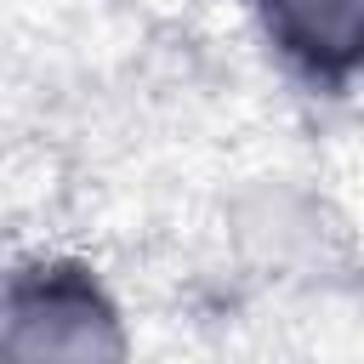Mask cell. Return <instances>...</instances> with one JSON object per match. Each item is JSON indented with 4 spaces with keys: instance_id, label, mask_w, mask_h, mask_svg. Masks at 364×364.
Returning a JSON list of instances; mask_svg holds the SVG:
<instances>
[{
    "instance_id": "obj_1",
    "label": "cell",
    "mask_w": 364,
    "mask_h": 364,
    "mask_svg": "<svg viewBox=\"0 0 364 364\" xmlns=\"http://www.w3.org/2000/svg\"><path fill=\"white\" fill-rule=\"evenodd\" d=\"M273 40L318 74H347L358 57V0H262Z\"/></svg>"
}]
</instances>
